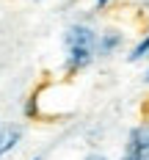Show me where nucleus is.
<instances>
[{"label": "nucleus", "instance_id": "obj_1", "mask_svg": "<svg viewBox=\"0 0 149 160\" xmlns=\"http://www.w3.org/2000/svg\"><path fill=\"white\" fill-rule=\"evenodd\" d=\"M97 42L99 36L88 25L75 22L64 33V47H66V69L69 72H83L97 55Z\"/></svg>", "mask_w": 149, "mask_h": 160}, {"label": "nucleus", "instance_id": "obj_2", "mask_svg": "<svg viewBox=\"0 0 149 160\" xmlns=\"http://www.w3.org/2000/svg\"><path fill=\"white\" fill-rule=\"evenodd\" d=\"M130 160H149V122L138 124L130 130V138H127V152Z\"/></svg>", "mask_w": 149, "mask_h": 160}, {"label": "nucleus", "instance_id": "obj_3", "mask_svg": "<svg viewBox=\"0 0 149 160\" xmlns=\"http://www.w3.org/2000/svg\"><path fill=\"white\" fill-rule=\"evenodd\" d=\"M119 44H122V33L119 31H105L97 42V55H111Z\"/></svg>", "mask_w": 149, "mask_h": 160}, {"label": "nucleus", "instance_id": "obj_4", "mask_svg": "<svg viewBox=\"0 0 149 160\" xmlns=\"http://www.w3.org/2000/svg\"><path fill=\"white\" fill-rule=\"evenodd\" d=\"M19 135H22L19 127H0V158L19 144Z\"/></svg>", "mask_w": 149, "mask_h": 160}, {"label": "nucleus", "instance_id": "obj_5", "mask_svg": "<svg viewBox=\"0 0 149 160\" xmlns=\"http://www.w3.org/2000/svg\"><path fill=\"white\" fill-rule=\"evenodd\" d=\"M147 55H149V36H144V39L130 50V55H127V58H130V61H141V58H147Z\"/></svg>", "mask_w": 149, "mask_h": 160}, {"label": "nucleus", "instance_id": "obj_6", "mask_svg": "<svg viewBox=\"0 0 149 160\" xmlns=\"http://www.w3.org/2000/svg\"><path fill=\"white\" fill-rule=\"evenodd\" d=\"M83 160H108L105 155H99V152H91V155H86Z\"/></svg>", "mask_w": 149, "mask_h": 160}, {"label": "nucleus", "instance_id": "obj_7", "mask_svg": "<svg viewBox=\"0 0 149 160\" xmlns=\"http://www.w3.org/2000/svg\"><path fill=\"white\" fill-rule=\"evenodd\" d=\"M105 6H111V0H94V8H99V11H102Z\"/></svg>", "mask_w": 149, "mask_h": 160}, {"label": "nucleus", "instance_id": "obj_8", "mask_svg": "<svg viewBox=\"0 0 149 160\" xmlns=\"http://www.w3.org/2000/svg\"><path fill=\"white\" fill-rule=\"evenodd\" d=\"M33 160H42V155H36V158H33Z\"/></svg>", "mask_w": 149, "mask_h": 160}, {"label": "nucleus", "instance_id": "obj_9", "mask_svg": "<svg viewBox=\"0 0 149 160\" xmlns=\"http://www.w3.org/2000/svg\"><path fill=\"white\" fill-rule=\"evenodd\" d=\"M119 160H130V158H127V155H124V158H119Z\"/></svg>", "mask_w": 149, "mask_h": 160}, {"label": "nucleus", "instance_id": "obj_10", "mask_svg": "<svg viewBox=\"0 0 149 160\" xmlns=\"http://www.w3.org/2000/svg\"><path fill=\"white\" fill-rule=\"evenodd\" d=\"M147 83H149V72H147Z\"/></svg>", "mask_w": 149, "mask_h": 160}]
</instances>
